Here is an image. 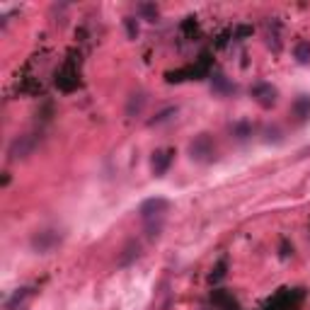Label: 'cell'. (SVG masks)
Listing matches in <instances>:
<instances>
[{
	"label": "cell",
	"mask_w": 310,
	"mask_h": 310,
	"mask_svg": "<svg viewBox=\"0 0 310 310\" xmlns=\"http://www.w3.org/2000/svg\"><path fill=\"white\" fill-rule=\"evenodd\" d=\"M247 34H252V29L250 27H237L235 29V37H247Z\"/></svg>",
	"instance_id": "obj_19"
},
{
	"label": "cell",
	"mask_w": 310,
	"mask_h": 310,
	"mask_svg": "<svg viewBox=\"0 0 310 310\" xmlns=\"http://www.w3.org/2000/svg\"><path fill=\"white\" fill-rule=\"evenodd\" d=\"M293 56H296V61L298 63H310V41H298L296 49H293Z\"/></svg>",
	"instance_id": "obj_11"
},
{
	"label": "cell",
	"mask_w": 310,
	"mask_h": 310,
	"mask_svg": "<svg viewBox=\"0 0 310 310\" xmlns=\"http://www.w3.org/2000/svg\"><path fill=\"white\" fill-rule=\"evenodd\" d=\"M172 114H177V107H167V109H163L155 119H150L148 124H150V126H155V124H163V121H167V119L172 117Z\"/></svg>",
	"instance_id": "obj_14"
},
{
	"label": "cell",
	"mask_w": 310,
	"mask_h": 310,
	"mask_svg": "<svg viewBox=\"0 0 310 310\" xmlns=\"http://www.w3.org/2000/svg\"><path fill=\"white\" fill-rule=\"evenodd\" d=\"M126 32H128V37L131 39H136L138 37V22L134 17H128L126 19Z\"/></svg>",
	"instance_id": "obj_16"
},
{
	"label": "cell",
	"mask_w": 310,
	"mask_h": 310,
	"mask_svg": "<svg viewBox=\"0 0 310 310\" xmlns=\"http://www.w3.org/2000/svg\"><path fill=\"white\" fill-rule=\"evenodd\" d=\"M172 158H174V150H172V148L158 150V153L153 155V174H155V177H163V174L170 170V165H172Z\"/></svg>",
	"instance_id": "obj_6"
},
{
	"label": "cell",
	"mask_w": 310,
	"mask_h": 310,
	"mask_svg": "<svg viewBox=\"0 0 310 310\" xmlns=\"http://www.w3.org/2000/svg\"><path fill=\"white\" fill-rule=\"evenodd\" d=\"M189 153H192V158L196 160V163H206V160H211L213 153H216V148H213V141H211L209 134H201V136L194 138L192 146H189Z\"/></svg>",
	"instance_id": "obj_1"
},
{
	"label": "cell",
	"mask_w": 310,
	"mask_h": 310,
	"mask_svg": "<svg viewBox=\"0 0 310 310\" xmlns=\"http://www.w3.org/2000/svg\"><path fill=\"white\" fill-rule=\"evenodd\" d=\"M213 90L216 92H233L235 87L226 80V75H213Z\"/></svg>",
	"instance_id": "obj_13"
},
{
	"label": "cell",
	"mask_w": 310,
	"mask_h": 310,
	"mask_svg": "<svg viewBox=\"0 0 310 310\" xmlns=\"http://www.w3.org/2000/svg\"><path fill=\"white\" fill-rule=\"evenodd\" d=\"M250 131H252L250 124H237V126H235V136L237 138H247V136H250Z\"/></svg>",
	"instance_id": "obj_17"
},
{
	"label": "cell",
	"mask_w": 310,
	"mask_h": 310,
	"mask_svg": "<svg viewBox=\"0 0 310 310\" xmlns=\"http://www.w3.org/2000/svg\"><path fill=\"white\" fill-rule=\"evenodd\" d=\"M252 97H255V102L262 109H272L276 104V87L269 85V82H257L252 87Z\"/></svg>",
	"instance_id": "obj_2"
},
{
	"label": "cell",
	"mask_w": 310,
	"mask_h": 310,
	"mask_svg": "<svg viewBox=\"0 0 310 310\" xmlns=\"http://www.w3.org/2000/svg\"><path fill=\"white\" fill-rule=\"evenodd\" d=\"M138 250H141V247H138V242H128L126 250H124V255L119 257V264L126 267L131 259H136V257H138Z\"/></svg>",
	"instance_id": "obj_12"
},
{
	"label": "cell",
	"mask_w": 310,
	"mask_h": 310,
	"mask_svg": "<svg viewBox=\"0 0 310 310\" xmlns=\"http://www.w3.org/2000/svg\"><path fill=\"white\" fill-rule=\"evenodd\" d=\"M170 209V201L167 199H160V196H155V199H146L141 204V218L143 220H153V218H163V213Z\"/></svg>",
	"instance_id": "obj_3"
},
{
	"label": "cell",
	"mask_w": 310,
	"mask_h": 310,
	"mask_svg": "<svg viewBox=\"0 0 310 310\" xmlns=\"http://www.w3.org/2000/svg\"><path fill=\"white\" fill-rule=\"evenodd\" d=\"M141 12H143L146 17H155V15H158V8H155V5H141Z\"/></svg>",
	"instance_id": "obj_18"
},
{
	"label": "cell",
	"mask_w": 310,
	"mask_h": 310,
	"mask_svg": "<svg viewBox=\"0 0 310 310\" xmlns=\"http://www.w3.org/2000/svg\"><path fill=\"white\" fill-rule=\"evenodd\" d=\"M143 107H146V95H143V92H136V95H131L126 102V114L128 117H136V114L143 112Z\"/></svg>",
	"instance_id": "obj_9"
},
{
	"label": "cell",
	"mask_w": 310,
	"mask_h": 310,
	"mask_svg": "<svg viewBox=\"0 0 310 310\" xmlns=\"http://www.w3.org/2000/svg\"><path fill=\"white\" fill-rule=\"evenodd\" d=\"M291 112H293V117H296V121H298V124L308 121V119H310V97H308V95H301L298 100L293 102Z\"/></svg>",
	"instance_id": "obj_8"
},
{
	"label": "cell",
	"mask_w": 310,
	"mask_h": 310,
	"mask_svg": "<svg viewBox=\"0 0 310 310\" xmlns=\"http://www.w3.org/2000/svg\"><path fill=\"white\" fill-rule=\"evenodd\" d=\"M58 242V235H56L54 230H41L39 235H34V240H32V247L37 250V252H49L51 247Z\"/></svg>",
	"instance_id": "obj_7"
},
{
	"label": "cell",
	"mask_w": 310,
	"mask_h": 310,
	"mask_svg": "<svg viewBox=\"0 0 310 310\" xmlns=\"http://www.w3.org/2000/svg\"><path fill=\"white\" fill-rule=\"evenodd\" d=\"M56 85L61 87L63 92H73L78 85H80V80H78V71H75L73 63H65L58 73H56Z\"/></svg>",
	"instance_id": "obj_5"
},
{
	"label": "cell",
	"mask_w": 310,
	"mask_h": 310,
	"mask_svg": "<svg viewBox=\"0 0 310 310\" xmlns=\"http://www.w3.org/2000/svg\"><path fill=\"white\" fill-rule=\"evenodd\" d=\"M226 267H228V262H226V259H220L218 264H216V269H213V274H211V281L218 283L220 279L226 276Z\"/></svg>",
	"instance_id": "obj_15"
},
{
	"label": "cell",
	"mask_w": 310,
	"mask_h": 310,
	"mask_svg": "<svg viewBox=\"0 0 310 310\" xmlns=\"http://www.w3.org/2000/svg\"><path fill=\"white\" fill-rule=\"evenodd\" d=\"M37 146V138L27 134V136H19L10 143V160H19V158H27Z\"/></svg>",
	"instance_id": "obj_4"
},
{
	"label": "cell",
	"mask_w": 310,
	"mask_h": 310,
	"mask_svg": "<svg viewBox=\"0 0 310 310\" xmlns=\"http://www.w3.org/2000/svg\"><path fill=\"white\" fill-rule=\"evenodd\" d=\"M29 296H32V289H19V291L12 293V298L8 301V305H5V308H8V310H19L25 303H27Z\"/></svg>",
	"instance_id": "obj_10"
}]
</instances>
